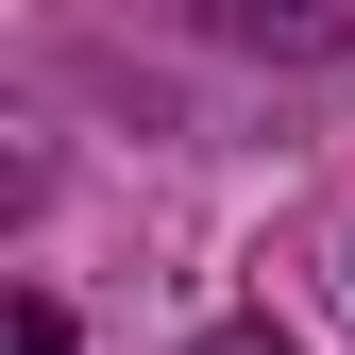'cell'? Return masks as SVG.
Returning a JSON list of instances; mask_svg holds the SVG:
<instances>
[{"instance_id": "cell-2", "label": "cell", "mask_w": 355, "mask_h": 355, "mask_svg": "<svg viewBox=\"0 0 355 355\" xmlns=\"http://www.w3.org/2000/svg\"><path fill=\"white\" fill-rule=\"evenodd\" d=\"M0 355H68V322H51V304L17 288V322H0Z\"/></svg>"}, {"instance_id": "cell-1", "label": "cell", "mask_w": 355, "mask_h": 355, "mask_svg": "<svg viewBox=\"0 0 355 355\" xmlns=\"http://www.w3.org/2000/svg\"><path fill=\"white\" fill-rule=\"evenodd\" d=\"M237 51H355V0H203Z\"/></svg>"}, {"instance_id": "cell-3", "label": "cell", "mask_w": 355, "mask_h": 355, "mask_svg": "<svg viewBox=\"0 0 355 355\" xmlns=\"http://www.w3.org/2000/svg\"><path fill=\"white\" fill-rule=\"evenodd\" d=\"M203 355H288V338H203Z\"/></svg>"}]
</instances>
